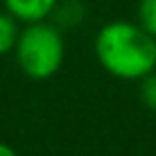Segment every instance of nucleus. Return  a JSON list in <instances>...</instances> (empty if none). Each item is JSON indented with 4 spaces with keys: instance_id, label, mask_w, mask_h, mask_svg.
<instances>
[{
    "instance_id": "nucleus-7",
    "label": "nucleus",
    "mask_w": 156,
    "mask_h": 156,
    "mask_svg": "<svg viewBox=\"0 0 156 156\" xmlns=\"http://www.w3.org/2000/svg\"><path fill=\"white\" fill-rule=\"evenodd\" d=\"M139 96L147 109L156 111V71H152L150 75L139 79Z\"/></svg>"
},
{
    "instance_id": "nucleus-1",
    "label": "nucleus",
    "mask_w": 156,
    "mask_h": 156,
    "mask_svg": "<svg viewBox=\"0 0 156 156\" xmlns=\"http://www.w3.org/2000/svg\"><path fill=\"white\" fill-rule=\"evenodd\" d=\"M94 56L109 75L139 81L156 71V37L139 26V22L113 20L98 28Z\"/></svg>"
},
{
    "instance_id": "nucleus-8",
    "label": "nucleus",
    "mask_w": 156,
    "mask_h": 156,
    "mask_svg": "<svg viewBox=\"0 0 156 156\" xmlns=\"http://www.w3.org/2000/svg\"><path fill=\"white\" fill-rule=\"evenodd\" d=\"M0 156H20L9 143H2V141H0Z\"/></svg>"
},
{
    "instance_id": "nucleus-2",
    "label": "nucleus",
    "mask_w": 156,
    "mask_h": 156,
    "mask_svg": "<svg viewBox=\"0 0 156 156\" xmlns=\"http://www.w3.org/2000/svg\"><path fill=\"white\" fill-rule=\"evenodd\" d=\"M13 54L26 77L34 81L51 79L60 71L66 54L62 30L49 20L24 24Z\"/></svg>"
},
{
    "instance_id": "nucleus-3",
    "label": "nucleus",
    "mask_w": 156,
    "mask_h": 156,
    "mask_svg": "<svg viewBox=\"0 0 156 156\" xmlns=\"http://www.w3.org/2000/svg\"><path fill=\"white\" fill-rule=\"evenodd\" d=\"M60 0H2L5 11H9L20 24H32L49 20Z\"/></svg>"
},
{
    "instance_id": "nucleus-5",
    "label": "nucleus",
    "mask_w": 156,
    "mask_h": 156,
    "mask_svg": "<svg viewBox=\"0 0 156 156\" xmlns=\"http://www.w3.org/2000/svg\"><path fill=\"white\" fill-rule=\"evenodd\" d=\"M20 30H22L20 22L9 11H0V56H5V54L15 49Z\"/></svg>"
},
{
    "instance_id": "nucleus-6",
    "label": "nucleus",
    "mask_w": 156,
    "mask_h": 156,
    "mask_svg": "<svg viewBox=\"0 0 156 156\" xmlns=\"http://www.w3.org/2000/svg\"><path fill=\"white\" fill-rule=\"evenodd\" d=\"M137 22L152 37H156V0H139V5H137Z\"/></svg>"
},
{
    "instance_id": "nucleus-4",
    "label": "nucleus",
    "mask_w": 156,
    "mask_h": 156,
    "mask_svg": "<svg viewBox=\"0 0 156 156\" xmlns=\"http://www.w3.org/2000/svg\"><path fill=\"white\" fill-rule=\"evenodd\" d=\"M86 17V7L81 0H60L56 5L49 22H54L60 30L64 28H77Z\"/></svg>"
}]
</instances>
